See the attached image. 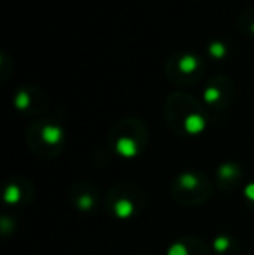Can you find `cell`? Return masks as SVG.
<instances>
[{
    "label": "cell",
    "mask_w": 254,
    "mask_h": 255,
    "mask_svg": "<svg viewBox=\"0 0 254 255\" xmlns=\"http://www.w3.org/2000/svg\"><path fill=\"white\" fill-rule=\"evenodd\" d=\"M31 198V188L30 182L24 181H14L10 184H7L5 188V202L10 205H19L26 203Z\"/></svg>",
    "instance_id": "11"
},
{
    "label": "cell",
    "mask_w": 254,
    "mask_h": 255,
    "mask_svg": "<svg viewBox=\"0 0 254 255\" xmlns=\"http://www.w3.org/2000/svg\"><path fill=\"white\" fill-rule=\"evenodd\" d=\"M148 127L141 118L124 117L112 127L108 134L110 148L122 158H134L143 153L148 142Z\"/></svg>",
    "instance_id": "2"
},
{
    "label": "cell",
    "mask_w": 254,
    "mask_h": 255,
    "mask_svg": "<svg viewBox=\"0 0 254 255\" xmlns=\"http://www.w3.org/2000/svg\"><path fill=\"white\" fill-rule=\"evenodd\" d=\"M12 104L17 111L30 117H38L49 108V96L37 85H23L12 96Z\"/></svg>",
    "instance_id": "8"
},
{
    "label": "cell",
    "mask_w": 254,
    "mask_h": 255,
    "mask_svg": "<svg viewBox=\"0 0 254 255\" xmlns=\"http://www.w3.org/2000/svg\"><path fill=\"white\" fill-rule=\"evenodd\" d=\"M164 115L171 130L183 137L202 134L209 125V110L202 99L188 92H173L164 103Z\"/></svg>",
    "instance_id": "1"
},
{
    "label": "cell",
    "mask_w": 254,
    "mask_h": 255,
    "mask_svg": "<svg viewBox=\"0 0 254 255\" xmlns=\"http://www.w3.org/2000/svg\"><path fill=\"white\" fill-rule=\"evenodd\" d=\"M143 202H145V195L139 188L132 184H119L110 189L106 196V208L115 217L129 219L141 212Z\"/></svg>",
    "instance_id": "6"
},
{
    "label": "cell",
    "mask_w": 254,
    "mask_h": 255,
    "mask_svg": "<svg viewBox=\"0 0 254 255\" xmlns=\"http://www.w3.org/2000/svg\"><path fill=\"white\" fill-rule=\"evenodd\" d=\"M171 195L178 203L185 207H193L206 202L211 196V184L207 177L200 172L188 170L176 177L171 186Z\"/></svg>",
    "instance_id": "5"
},
{
    "label": "cell",
    "mask_w": 254,
    "mask_h": 255,
    "mask_svg": "<svg viewBox=\"0 0 254 255\" xmlns=\"http://www.w3.org/2000/svg\"><path fill=\"white\" fill-rule=\"evenodd\" d=\"M167 255H211L209 247L199 238H181L171 245Z\"/></svg>",
    "instance_id": "10"
},
{
    "label": "cell",
    "mask_w": 254,
    "mask_h": 255,
    "mask_svg": "<svg viewBox=\"0 0 254 255\" xmlns=\"http://www.w3.org/2000/svg\"><path fill=\"white\" fill-rule=\"evenodd\" d=\"M26 141L37 156L54 158L63 151L66 144V132L58 120L38 118L31 122L26 130Z\"/></svg>",
    "instance_id": "3"
},
{
    "label": "cell",
    "mask_w": 254,
    "mask_h": 255,
    "mask_svg": "<svg viewBox=\"0 0 254 255\" xmlns=\"http://www.w3.org/2000/svg\"><path fill=\"white\" fill-rule=\"evenodd\" d=\"M242 177V170L235 163H225L218 170V182L223 189H234L239 186Z\"/></svg>",
    "instance_id": "12"
},
{
    "label": "cell",
    "mask_w": 254,
    "mask_h": 255,
    "mask_svg": "<svg viewBox=\"0 0 254 255\" xmlns=\"http://www.w3.org/2000/svg\"><path fill=\"white\" fill-rule=\"evenodd\" d=\"M237 26L242 35L254 38V7H248L237 16Z\"/></svg>",
    "instance_id": "14"
},
{
    "label": "cell",
    "mask_w": 254,
    "mask_h": 255,
    "mask_svg": "<svg viewBox=\"0 0 254 255\" xmlns=\"http://www.w3.org/2000/svg\"><path fill=\"white\" fill-rule=\"evenodd\" d=\"M70 198L73 202L75 207L80 212H92L96 207H98V189L94 186H91L89 182H78L71 188L70 191Z\"/></svg>",
    "instance_id": "9"
},
{
    "label": "cell",
    "mask_w": 254,
    "mask_h": 255,
    "mask_svg": "<svg viewBox=\"0 0 254 255\" xmlns=\"http://www.w3.org/2000/svg\"><path fill=\"white\" fill-rule=\"evenodd\" d=\"M206 52H207V56H209L211 61H214V63H220V61L227 59L228 54H230V49H228V44L225 40L214 38V40L207 42Z\"/></svg>",
    "instance_id": "13"
},
{
    "label": "cell",
    "mask_w": 254,
    "mask_h": 255,
    "mask_svg": "<svg viewBox=\"0 0 254 255\" xmlns=\"http://www.w3.org/2000/svg\"><path fill=\"white\" fill-rule=\"evenodd\" d=\"M164 75L173 85L193 87L206 77V61L192 51H178L167 57Z\"/></svg>",
    "instance_id": "4"
},
{
    "label": "cell",
    "mask_w": 254,
    "mask_h": 255,
    "mask_svg": "<svg viewBox=\"0 0 254 255\" xmlns=\"http://www.w3.org/2000/svg\"><path fill=\"white\" fill-rule=\"evenodd\" d=\"M246 200H248L249 207L254 210V182L248 184V188H246Z\"/></svg>",
    "instance_id": "16"
},
{
    "label": "cell",
    "mask_w": 254,
    "mask_h": 255,
    "mask_svg": "<svg viewBox=\"0 0 254 255\" xmlns=\"http://www.w3.org/2000/svg\"><path fill=\"white\" fill-rule=\"evenodd\" d=\"M235 92H237L235 82L228 75L216 73L204 82L202 101L209 111H223L234 101Z\"/></svg>",
    "instance_id": "7"
},
{
    "label": "cell",
    "mask_w": 254,
    "mask_h": 255,
    "mask_svg": "<svg viewBox=\"0 0 254 255\" xmlns=\"http://www.w3.org/2000/svg\"><path fill=\"white\" fill-rule=\"evenodd\" d=\"M214 254L216 255H235L234 252L237 250V243L232 238H227V236H220L214 242Z\"/></svg>",
    "instance_id": "15"
}]
</instances>
